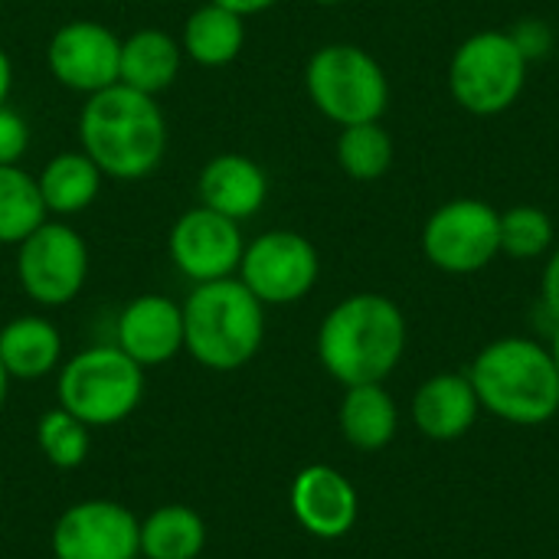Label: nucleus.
<instances>
[{"label": "nucleus", "mask_w": 559, "mask_h": 559, "mask_svg": "<svg viewBox=\"0 0 559 559\" xmlns=\"http://www.w3.org/2000/svg\"><path fill=\"white\" fill-rule=\"evenodd\" d=\"M79 147L98 164L105 180H144L167 154V118L154 95L115 82L85 98Z\"/></svg>", "instance_id": "1"}, {"label": "nucleus", "mask_w": 559, "mask_h": 559, "mask_svg": "<svg viewBox=\"0 0 559 559\" xmlns=\"http://www.w3.org/2000/svg\"><path fill=\"white\" fill-rule=\"evenodd\" d=\"M406 354V314L377 292L337 301L318 328V360L347 390L383 383Z\"/></svg>", "instance_id": "2"}, {"label": "nucleus", "mask_w": 559, "mask_h": 559, "mask_svg": "<svg viewBox=\"0 0 559 559\" xmlns=\"http://www.w3.org/2000/svg\"><path fill=\"white\" fill-rule=\"evenodd\" d=\"M265 341V305L233 275L193 285L183 301V350L206 370L246 367Z\"/></svg>", "instance_id": "3"}, {"label": "nucleus", "mask_w": 559, "mask_h": 559, "mask_svg": "<svg viewBox=\"0 0 559 559\" xmlns=\"http://www.w3.org/2000/svg\"><path fill=\"white\" fill-rule=\"evenodd\" d=\"M468 380L481 409L514 426H540L559 413V373L550 347L531 337H501L488 344Z\"/></svg>", "instance_id": "4"}, {"label": "nucleus", "mask_w": 559, "mask_h": 559, "mask_svg": "<svg viewBox=\"0 0 559 559\" xmlns=\"http://www.w3.org/2000/svg\"><path fill=\"white\" fill-rule=\"evenodd\" d=\"M311 105L337 128L380 121L390 105V79L373 52L357 43H328L305 66Z\"/></svg>", "instance_id": "5"}, {"label": "nucleus", "mask_w": 559, "mask_h": 559, "mask_svg": "<svg viewBox=\"0 0 559 559\" xmlns=\"http://www.w3.org/2000/svg\"><path fill=\"white\" fill-rule=\"evenodd\" d=\"M59 406L88 429L128 419L144 396V367L118 344H95L59 367Z\"/></svg>", "instance_id": "6"}, {"label": "nucleus", "mask_w": 559, "mask_h": 559, "mask_svg": "<svg viewBox=\"0 0 559 559\" xmlns=\"http://www.w3.org/2000/svg\"><path fill=\"white\" fill-rule=\"evenodd\" d=\"M531 62L508 29H481L459 43L449 62V92L459 108L478 118L504 115L527 85Z\"/></svg>", "instance_id": "7"}, {"label": "nucleus", "mask_w": 559, "mask_h": 559, "mask_svg": "<svg viewBox=\"0 0 559 559\" xmlns=\"http://www.w3.org/2000/svg\"><path fill=\"white\" fill-rule=\"evenodd\" d=\"M88 246L69 219L39 223L20 246L13 259L16 282L29 301L39 308H62L75 301L88 282Z\"/></svg>", "instance_id": "8"}, {"label": "nucleus", "mask_w": 559, "mask_h": 559, "mask_svg": "<svg viewBox=\"0 0 559 559\" xmlns=\"http://www.w3.org/2000/svg\"><path fill=\"white\" fill-rule=\"evenodd\" d=\"M423 255L445 275H475L501 255V213L475 197L432 210L423 226Z\"/></svg>", "instance_id": "9"}, {"label": "nucleus", "mask_w": 559, "mask_h": 559, "mask_svg": "<svg viewBox=\"0 0 559 559\" xmlns=\"http://www.w3.org/2000/svg\"><path fill=\"white\" fill-rule=\"evenodd\" d=\"M321 255L314 242L295 229H265L246 242L236 278L269 308L295 305L318 285Z\"/></svg>", "instance_id": "10"}, {"label": "nucleus", "mask_w": 559, "mask_h": 559, "mask_svg": "<svg viewBox=\"0 0 559 559\" xmlns=\"http://www.w3.org/2000/svg\"><path fill=\"white\" fill-rule=\"evenodd\" d=\"M242 252H246L242 223L213 213L200 203L183 210L167 233V255L174 269L193 285L233 278L239 272Z\"/></svg>", "instance_id": "11"}, {"label": "nucleus", "mask_w": 559, "mask_h": 559, "mask_svg": "<svg viewBox=\"0 0 559 559\" xmlns=\"http://www.w3.org/2000/svg\"><path fill=\"white\" fill-rule=\"evenodd\" d=\"M49 547L56 559H138L141 521L118 501H79L59 514Z\"/></svg>", "instance_id": "12"}, {"label": "nucleus", "mask_w": 559, "mask_h": 559, "mask_svg": "<svg viewBox=\"0 0 559 559\" xmlns=\"http://www.w3.org/2000/svg\"><path fill=\"white\" fill-rule=\"evenodd\" d=\"M118 59L121 36L98 20H69L46 43L49 75L85 98L118 82Z\"/></svg>", "instance_id": "13"}, {"label": "nucleus", "mask_w": 559, "mask_h": 559, "mask_svg": "<svg viewBox=\"0 0 559 559\" xmlns=\"http://www.w3.org/2000/svg\"><path fill=\"white\" fill-rule=\"evenodd\" d=\"M115 344L144 370L170 364L183 350V305L167 295L131 298L115 321Z\"/></svg>", "instance_id": "14"}, {"label": "nucleus", "mask_w": 559, "mask_h": 559, "mask_svg": "<svg viewBox=\"0 0 559 559\" xmlns=\"http://www.w3.org/2000/svg\"><path fill=\"white\" fill-rule=\"evenodd\" d=\"M288 501L295 521L321 540H337L357 524V491L331 465L301 468L292 481Z\"/></svg>", "instance_id": "15"}, {"label": "nucleus", "mask_w": 559, "mask_h": 559, "mask_svg": "<svg viewBox=\"0 0 559 559\" xmlns=\"http://www.w3.org/2000/svg\"><path fill=\"white\" fill-rule=\"evenodd\" d=\"M197 200L213 213L246 223L269 200V174L255 157L239 151H223L200 167Z\"/></svg>", "instance_id": "16"}, {"label": "nucleus", "mask_w": 559, "mask_h": 559, "mask_svg": "<svg viewBox=\"0 0 559 559\" xmlns=\"http://www.w3.org/2000/svg\"><path fill=\"white\" fill-rule=\"evenodd\" d=\"M481 413L468 373H436L413 396V423L432 442L462 439Z\"/></svg>", "instance_id": "17"}, {"label": "nucleus", "mask_w": 559, "mask_h": 559, "mask_svg": "<svg viewBox=\"0 0 559 559\" xmlns=\"http://www.w3.org/2000/svg\"><path fill=\"white\" fill-rule=\"evenodd\" d=\"M183 49L180 39L157 26H141L128 36H121V59H118V82L144 92V95H164L183 69Z\"/></svg>", "instance_id": "18"}, {"label": "nucleus", "mask_w": 559, "mask_h": 559, "mask_svg": "<svg viewBox=\"0 0 559 559\" xmlns=\"http://www.w3.org/2000/svg\"><path fill=\"white\" fill-rule=\"evenodd\" d=\"M43 206L52 219H72L82 216L102 193L105 174L98 164L79 147V151H59L43 164L36 174Z\"/></svg>", "instance_id": "19"}, {"label": "nucleus", "mask_w": 559, "mask_h": 559, "mask_svg": "<svg viewBox=\"0 0 559 559\" xmlns=\"http://www.w3.org/2000/svg\"><path fill=\"white\" fill-rule=\"evenodd\" d=\"M0 364L10 380H43L62 367V334L43 314H20L0 328Z\"/></svg>", "instance_id": "20"}, {"label": "nucleus", "mask_w": 559, "mask_h": 559, "mask_svg": "<svg viewBox=\"0 0 559 559\" xmlns=\"http://www.w3.org/2000/svg\"><path fill=\"white\" fill-rule=\"evenodd\" d=\"M246 46V16L206 0L183 20L180 49L203 69H223L239 59Z\"/></svg>", "instance_id": "21"}, {"label": "nucleus", "mask_w": 559, "mask_h": 559, "mask_svg": "<svg viewBox=\"0 0 559 559\" xmlns=\"http://www.w3.org/2000/svg\"><path fill=\"white\" fill-rule=\"evenodd\" d=\"M341 432L360 452H377L393 442L400 429V409L383 383H360L347 386L341 400Z\"/></svg>", "instance_id": "22"}, {"label": "nucleus", "mask_w": 559, "mask_h": 559, "mask_svg": "<svg viewBox=\"0 0 559 559\" xmlns=\"http://www.w3.org/2000/svg\"><path fill=\"white\" fill-rule=\"evenodd\" d=\"M206 547V524L187 504L154 508L141 521V557L144 559H200Z\"/></svg>", "instance_id": "23"}, {"label": "nucleus", "mask_w": 559, "mask_h": 559, "mask_svg": "<svg viewBox=\"0 0 559 559\" xmlns=\"http://www.w3.org/2000/svg\"><path fill=\"white\" fill-rule=\"evenodd\" d=\"M49 213L39 197L36 174L23 170V164L0 167V246H20Z\"/></svg>", "instance_id": "24"}, {"label": "nucleus", "mask_w": 559, "mask_h": 559, "mask_svg": "<svg viewBox=\"0 0 559 559\" xmlns=\"http://www.w3.org/2000/svg\"><path fill=\"white\" fill-rule=\"evenodd\" d=\"M337 164L350 180L370 183L380 180L390 167H393V138L380 121H364V124H347L337 134L334 144Z\"/></svg>", "instance_id": "25"}, {"label": "nucleus", "mask_w": 559, "mask_h": 559, "mask_svg": "<svg viewBox=\"0 0 559 559\" xmlns=\"http://www.w3.org/2000/svg\"><path fill=\"white\" fill-rule=\"evenodd\" d=\"M36 445H39L43 459L52 468L72 472L92 452V429L82 419H75L69 409L56 406V409H46L39 416V423H36Z\"/></svg>", "instance_id": "26"}, {"label": "nucleus", "mask_w": 559, "mask_h": 559, "mask_svg": "<svg viewBox=\"0 0 559 559\" xmlns=\"http://www.w3.org/2000/svg\"><path fill=\"white\" fill-rule=\"evenodd\" d=\"M554 239H557V229L547 210L521 203L501 213V252L504 255L521 259V262L540 259L550 252Z\"/></svg>", "instance_id": "27"}, {"label": "nucleus", "mask_w": 559, "mask_h": 559, "mask_svg": "<svg viewBox=\"0 0 559 559\" xmlns=\"http://www.w3.org/2000/svg\"><path fill=\"white\" fill-rule=\"evenodd\" d=\"M29 151V124L26 118L10 108L0 105V167L7 164H20Z\"/></svg>", "instance_id": "28"}, {"label": "nucleus", "mask_w": 559, "mask_h": 559, "mask_svg": "<svg viewBox=\"0 0 559 559\" xmlns=\"http://www.w3.org/2000/svg\"><path fill=\"white\" fill-rule=\"evenodd\" d=\"M508 33H511V39L518 43V49H521V56H524L527 62L547 59V56L554 52V26L544 23V20H537V16H527V20L514 23Z\"/></svg>", "instance_id": "29"}, {"label": "nucleus", "mask_w": 559, "mask_h": 559, "mask_svg": "<svg viewBox=\"0 0 559 559\" xmlns=\"http://www.w3.org/2000/svg\"><path fill=\"white\" fill-rule=\"evenodd\" d=\"M540 295H544V308H547V314H550L554 321H559V249H554V252H550V259H547Z\"/></svg>", "instance_id": "30"}, {"label": "nucleus", "mask_w": 559, "mask_h": 559, "mask_svg": "<svg viewBox=\"0 0 559 559\" xmlns=\"http://www.w3.org/2000/svg\"><path fill=\"white\" fill-rule=\"evenodd\" d=\"M213 3H219V7H226V10H233L239 16H255V13L272 10L278 0H213Z\"/></svg>", "instance_id": "31"}, {"label": "nucleus", "mask_w": 559, "mask_h": 559, "mask_svg": "<svg viewBox=\"0 0 559 559\" xmlns=\"http://www.w3.org/2000/svg\"><path fill=\"white\" fill-rule=\"evenodd\" d=\"M10 92H13V62H10L7 49L0 46V105L10 102Z\"/></svg>", "instance_id": "32"}, {"label": "nucleus", "mask_w": 559, "mask_h": 559, "mask_svg": "<svg viewBox=\"0 0 559 559\" xmlns=\"http://www.w3.org/2000/svg\"><path fill=\"white\" fill-rule=\"evenodd\" d=\"M550 357H554V364H557V373H559V321H557V328H554V337H550Z\"/></svg>", "instance_id": "33"}, {"label": "nucleus", "mask_w": 559, "mask_h": 559, "mask_svg": "<svg viewBox=\"0 0 559 559\" xmlns=\"http://www.w3.org/2000/svg\"><path fill=\"white\" fill-rule=\"evenodd\" d=\"M7 386H10V377H7V370H3V364H0V409H3V403H7Z\"/></svg>", "instance_id": "34"}, {"label": "nucleus", "mask_w": 559, "mask_h": 559, "mask_svg": "<svg viewBox=\"0 0 559 559\" xmlns=\"http://www.w3.org/2000/svg\"><path fill=\"white\" fill-rule=\"evenodd\" d=\"M311 3H318V7H341V3H347V0H311Z\"/></svg>", "instance_id": "35"}, {"label": "nucleus", "mask_w": 559, "mask_h": 559, "mask_svg": "<svg viewBox=\"0 0 559 559\" xmlns=\"http://www.w3.org/2000/svg\"><path fill=\"white\" fill-rule=\"evenodd\" d=\"M200 559H203V557H200Z\"/></svg>", "instance_id": "36"}]
</instances>
